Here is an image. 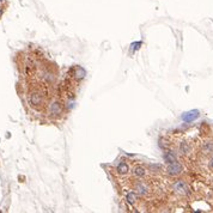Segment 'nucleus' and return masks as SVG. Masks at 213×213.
Here are the masks:
<instances>
[{
  "label": "nucleus",
  "mask_w": 213,
  "mask_h": 213,
  "mask_svg": "<svg viewBox=\"0 0 213 213\" xmlns=\"http://www.w3.org/2000/svg\"><path fill=\"white\" fill-rule=\"evenodd\" d=\"M209 168L213 170V157H212V159H211V162H209Z\"/></svg>",
  "instance_id": "obj_3"
},
{
  "label": "nucleus",
  "mask_w": 213,
  "mask_h": 213,
  "mask_svg": "<svg viewBox=\"0 0 213 213\" xmlns=\"http://www.w3.org/2000/svg\"><path fill=\"white\" fill-rule=\"evenodd\" d=\"M198 115H199L198 111H190V113H187V114L183 116V118H185L186 121H192V120H194Z\"/></svg>",
  "instance_id": "obj_2"
},
{
  "label": "nucleus",
  "mask_w": 213,
  "mask_h": 213,
  "mask_svg": "<svg viewBox=\"0 0 213 213\" xmlns=\"http://www.w3.org/2000/svg\"><path fill=\"white\" fill-rule=\"evenodd\" d=\"M201 148H202V152H204V153H206V155L213 153V141H211V140L204 141Z\"/></svg>",
  "instance_id": "obj_1"
}]
</instances>
